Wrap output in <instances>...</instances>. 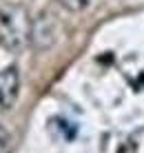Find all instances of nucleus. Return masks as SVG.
Instances as JSON below:
<instances>
[{"instance_id": "f257e3e1", "label": "nucleus", "mask_w": 144, "mask_h": 153, "mask_svg": "<svg viewBox=\"0 0 144 153\" xmlns=\"http://www.w3.org/2000/svg\"><path fill=\"white\" fill-rule=\"evenodd\" d=\"M31 22L24 9L2 7L0 9V42L11 51H22L31 40Z\"/></svg>"}, {"instance_id": "f03ea898", "label": "nucleus", "mask_w": 144, "mask_h": 153, "mask_svg": "<svg viewBox=\"0 0 144 153\" xmlns=\"http://www.w3.org/2000/svg\"><path fill=\"white\" fill-rule=\"evenodd\" d=\"M58 42V22L51 13L42 11L38 18H33L31 22V40L29 45L36 51H49Z\"/></svg>"}, {"instance_id": "7ed1b4c3", "label": "nucleus", "mask_w": 144, "mask_h": 153, "mask_svg": "<svg viewBox=\"0 0 144 153\" xmlns=\"http://www.w3.org/2000/svg\"><path fill=\"white\" fill-rule=\"evenodd\" d=\"M20 93V76L16 67L0 71V109H11Z\"/></svg>"}, {"instance_id": "20e7f679", "label": "nucleus", "mask_w": 144, "mask_h": 153, "mask_svg": "<svg viewBox=\"0 0 144 153\" xmlns=\"http://www.w3.org/2000/svg\"><path fill=\"white\" fill-rule=\"evenodd\" d=\"M58 2H60V7H65L67 11L78 13V11H82V9H87L89 0H58Z\"/></svg>"}, {"instance_id": "39448f33", "label": "nucleus", "mask_w": 144, "mask_h": 153, "mask_svg": "<svg viewBox=\"0 0 144 153\" xmlns=\"http://www.w3.org/2000/svg\"><path fill=\"white\" fill-rule=\"evenodd\" d=\"M11 149V135L4 126H0V153H9Z\"/></svg>"}]
</instances>
